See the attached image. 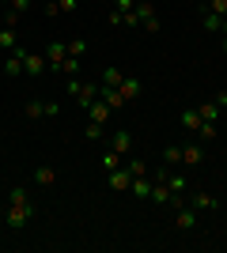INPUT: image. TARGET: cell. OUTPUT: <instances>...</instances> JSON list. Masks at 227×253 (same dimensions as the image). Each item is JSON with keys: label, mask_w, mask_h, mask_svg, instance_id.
<instances>
[{"label": "cell", "mask_w": 227, "mask_h": 253, "mask_svg": "<svg viewBox=\"0 0 227 253\" xmlns=\"http://www.w3.org/2000/svg\"><path fill=\"white\" fill-rule=\"evenodd\" d=\"M31 219H34V204H8L4 227H11V231H23V227H27Z\"/></svg>", "instance_id": "1"}, {"label": "cell", "mask_w": 227, "mask_h": 253, "mask_svg": "<svg viewBox=\"0 0 227 253\" xmlns=\"http://www.w3.org/2000/svg\"><path fill=\"white\" fill-rule=\"evenodd\" d=\"M45 68H49V64H45V53H31V49L23 53V72L31 76V80H38Z\"/></svg>", "instance_id": "2"}, {"label": "cell", "mask_w": 227, "mask_h": 253, "mask_svg": "<svg viewBox=\"0 0 227 253\" xmlns=\"http://www.w3.org/2000/svg\"><path fill=\"white\" fill-rule=\"evenodd\" d=\"M185 204H189V208H197V211H216V208H220V201L212 197V193H205V189L189 193V197H185Z\"/></svg>", "instance_id": "3"}, {"label": "cell", "mask_w": 227, "mask_h": 253, "mask_svg": "<svg viewBox=\"0 0 227 253\" xmlns=\"http://www.w3.org/2000/svg\"><path fill=\"white\" fill-rule=\"evenodd\" d=\"M174 227L189 234V231L197 227V208H189V204H182V208H174Z\"/></svg>", "instance_id": "4"}, {"label": "cell", "mask_w": 227, "mask_h": 253, "mask_svg": "<svg viewBox=\"0 0 227 253\" xmlns=\"http://www.w3.org/2000/svg\"><path fill=\"white\" fill-rule=\"evenodd\" d=\"M65 57H68V42H49V45H45V64H49L53 72L61 68V61H65Z\"/></svg>", "instance_id": "5"}, {"label": "cell", "mask_w": 227, "mask_h": 253, "mask_svg": "<svg viewBox=\"0 0 227 253\" xmlns=\"http://www.w3.org/2000/svg\"><path fill=\"white\" fill-rule=\"evenodd\" d=\"M23 53H27V49L19 45L15 53H8V57H4V76H8V80H19V76H23Z\"/></svg>", "instance_id": "6"}, {"label": "cell", "mask_w": 227, "mask_h": 253, "mask_svg": "<svg viewBox=\"0 0 227 253\" xmlns=\"http://www.w3.org/2000/svg\"><path fill=\"white\" fill-rule=\"evenodd\" d=\"M98 91H102V84H80V91H76V98L72 102L80 106V110H87V106L98 98Z\"/></svg>", "instance_id": "7"}, {"label": "cell", "mask_w": 227, "mask_h": 253, "mask_svg": "<svg viewBox=\"0 0 227 253\" xmlns=\"http://www.w3.org/2000/svg\"><path fill=\"white\" fill-rule=\"evenodd\" d=\"M76 8H80V0H49V4H45V15L57 19V15H72Z\"/></svg>", "instance_id": "8"}, {"label": "cell", "mask_w": 227, "mask_h": 253, "mask_svg": "<svg viewBox=\"0 0 227 253\" xmlns=\"http://www.w3.org/2000/svg\"><path fill=\"white\" fill-rule=\"evenodd\" d=\"M110 148L118 151V155H133V132L129 128H114V144Z\"/></svg>", "instance_id": "9"}, {"label": "cell", "mask_w": 227, "mask_h": 253, "mask_svg": "<svg viewBox=\"0 0 227 253\" xmlns=\"http://www.w3.org/2000/svg\"><path fill=\"white\" fill-rule=\"evenodd\" d=\"M110 114H114V110H110V106L102 102V98H95V102L87 106V121H98V125H106V121H110Z\"/></svg>", "instance_id": "10"}, {"label": "cell", "mask_w": 227, "mask_h": 253, "mask_svg": "<svg viewBox=\"0 0 227 253\" xmlns=\"http://www.w3.org/2000/svg\"><path fill=\"white\" fill-rule=\"evenodd\" d=\"M129 185H133V174H129V167H118V170H110V189L125 193Z\"/></svg>", "instance_id": "11"}, {"label": "cell", "mask_w": 227, "mask_h": 253, "mask_svg": "<svg viewBox=\"0 0 227 253\" xmlns=\"http://www.w3.org/2000/svg\"><path fill=\"white\" fill-rule=\"evenodd\" d=\"M0 49H4V53L19 49V31H15V27H4V31H0Z\"/></svg>", "instance_id": "12"}, {"label": "cell", "mask_w": 227, "mask_h": 253, "mask_svg": "<svg viewBox=\"0 0 227 253\" xmlns=\"http://www.w3.org/2000/svg\"><path fill=\"white\" fill-rule=\"evenodd\" d=\"M224 19H227V15H220V11L201 8V23H205V31H224Z\"/></svg>", "instance_id": "13"}, {"label": "cell", "mask_w": 227, "mask_h": 253, "mask_svg": "<svg viewBox=\"0 0 227 253\" xmlns=\"http://www.w3.org/2000/svg\"><path fill=\"white\" fill-rule=\"evenodd\" d=\"M98 98H102L110 110H121V106H125V95H121L118 87H102V91H98Z\"/></svg>", "instance_id": "14"}, {"label": "cell", "mask_w": 227, "mask_h": 253, "mask_svg": "<svg viewBox=\"0 0 227 253\" xmlns=\"http://www.w3.org/2000/svg\"><path fill=\"white\" fill-rule=\"evenodd\" d=\"M171 185H167V181H151V197L148 201H155V204H171Z\"/></svg>", "instance_id": "15"}, {"label": "cell", "mask_w": 227, "mask_h": 253, "mask_svg": "<svg viewBox=\"0 0 227 253\" xmlns=\"http://www.w3.org/2000/svg\"><path fill=\"white\" fill-rule=\"evenodd\" d=\"M129 193L136 197V201H148V197H151V181H148V174H144V178H133Z\"/></svg>", "instance_id": "16"}, {"label": "cell", "mask_w": 227, "mask_h": 253, "mask_svg": "<svg viewBox=\"0 0 227 253\" xmlns=\"http://www.w3.org/2000/svg\"><path fill=\"white\" fill-rule=\"evenodd\" d=\"M197 114H201V121H220V114H224V110L216 106V98H208V102L197 106Z\"/></svg>", "instance_id": "17"}, {"label": "cell", "mask_w": 227, "mask_h": 253, "mask_svg": "<svg viewBox=\"0 0 227 253\" xmlns=\"http://www.w3.org/2000/svg\"><path fill=\"white\" fill-rule=\"evenodd\" d=\"M201 159H205V148H201V144H185V148H182V163H189V167H197Z\"/></svg>", "instance_id": "18"}, {"label": "cell", "mask_w": 227, "mask_h": 253, "mask_svg": "<svg viewBox=\"0 0 227 253\" xmlns=\"http://www.w3.org/2000/svg\"><path fill=\"white\" fill-rule=\"evenodd\" d=\"M118 91L125 95V102H129V98H136V95H140V80H136V76H125Z\"/></svg>", "instance_id": "19"}, {"label": "cell", "mask_w": 227, "mask_h": 253, "mask_svg": "<svg viewBox=\"0 0 227 253\" xmlns=\"http://www.w3.org/2000/svg\"><path fill=\"white\" fill-rule=\"evenodd\" d=\"M34 181H38V185H53V181H57V170L49 167V163H42V167L34 170Z\"/></svg>", "instance_id": "20"}, {"label": "cell", "mask_w": 227, "mask_h": 253, "mask_svg": "<svg viewBox=\"0 0 227 253\" xmlns=\"http://www.w3.org/2000/svg\"><path fill=\"white\" fill-rule=\"evenodd\" d=\"M178 121H182V128L197 132V128H201V114H197V106H193V110H182V117H178Z\"/></svg>", "instance_id": "21"}, {"label": "cell", "mask_w": 227, "mask_h": 253, "mask_svg": "<svg viewBox=\"0 0 227 253\" xmlns=\"http://www.w3.org/2000/svg\"><path fill=\"white\" fill-rule=\"evenodd\" d=\"M136 19H140V23L159 19V15H155V4H151V0H136Z\"/></svg>", "instance_id": "22"}, {"label": "cell", "mask_w": 227, "mask_h": 253, "mask_svg": "<svg viewBox=\"0 0 227 253\" xmlns=\"http://www.w3.org/2000/svg\"><path fill=\"white\" fill-rule=\"evenodd\" d=\"M80 64H84V61H80V57H65V61H61V68H57V72L65 76V80H68V76H80Z\"/></svg>", "instance_id": "23"}, {"label": "cell", "mask_w": 227, "mask_h": 253, "mask_svg": "<svg viewBox=\"0 0 227 253\" xmlns=\"http://www.w3.org/2000/svg\"><path fill=\"white\" fill-rule=\"evenodd\" d=\"M178 163H182V148H178V144L163 148V167H178Z\"/></svg>", "instance_id": "24"}, {"label": "cell", "mask_w": 227, "mask_h": 253, "mask_svg": "<svg viewBox=\"0 0 227 253\" xmlns=\"http://www.w3.org/2000/svg\"><path fill=\"white\" fill-rule=\"evenodd\" d=\"M121 80H125L121 68H106V72H102V87H121Z\"/></svg>", "instance_id": "25"}, {"label": "cell", "mask_w": 227, "mask_h": 253, "mask_svg": "<svg viewBox=\"0 0 227 253\" xmlns=\"http://www.w3.org/2000/svg\"><path fill=\"white\" fill-rule=\"evenodd\" d=\"M197 136H201V140H216V136H220L216 121H201V128H197Z\"/></svg>", "instance_id": "26"}, {"label": "cell", "mask_w": 227, "mask_h": 253, "mask_svg": "<svg viewBox=\"0 0 227 253\" xmlns=\"http://www.w3.org/2000/svg\"><path fill=\"white\" fill-rule=\"evenodd\" d=\"M167 185H171V193H185L189 178H182V174H167Z\"/></svg>", "instance_id": "27"}, {"label": "cell", "mask_w": 227, "mask_h": 253, "mask_svg": "<svg viewBox=\"0 0 227 253\" xmlns=\"http://www.w3.org/2000/svg\"><path fill=\"white\" fill-rule=\"evenodd\" d=\"M23 114L31 117V121H34V117H45V102H38V98H31V102H27V110H23Z\"/></svg>", "instance_id": "28"}, {"label": "cell", "mask_w": 227, "mask_h": 253, "mask_svg": "<svg viewBox=\"0 0 227 253\" xmlns=\"http://www.w3.org/2000/svg\"><path fill=\"white\" fill-rule=\"evenodd\" d=\"M8 204H31V197H27V189H23V185H15V189L8 193Z\"/></svg>", "instance_id": "29"}, {"label": "cell", "mask_w": 227, "mask_h": 253, "mask_svg": "<svg viewBox=\"0 0 227 253\" xmlns=\"http://www.w3.org/2000/svg\"><path fill=\"white\" fill-rule=\"evenodd\" d=\"M129 174H133V178H144V174H148V167H144V159H136V155L129 159Z\"/></svg>", "instance_id": "30"}, {"label": "cell", "mask_w": 227, "mask_h": 253, "mask_svg": "<svg viewBox=\"0 0 227 253\" xmlns=\"http://www.w3.org/2000/svg\"><path fill=\"white\" fill-rule=\"evenodd\" d=\"M102 167H106V170H118V167H121V155H118L114 148H110L106 155H102Z\"/></svg>", "instance_id": "31"}, {"label": "cell", "mask_w": 227, "mask_h": 253, "mask_svg": "<svg viewBox=\"0 0 227 253\" xmlns=\"http://www.w3.org/2000/svg\"><path fill=\"white\" fill-rule=\"evenodd\" d=\"M87 53V42L84 38H72V42H68V57H84Z\"/></svg>", "instance_id": "32"}, {"label": "cell", "mask_w": 227, "mask_h": 253, "mask_svg": "<svg viewBox=\"0 0 227 253\" xmlns=\"http://www.w3.org/2000/svg\"><path fill=\"white\" fill-rule=\"evenodd\" d=\"M84 136L91 140V144H95V140L102 136V125H98V121H87V128H84Z\"/></svg>", "instance_id": "33"}, {"label": "cell", "mask_w": 227, "mask_h": 253, "mask_svg": "<svg viewBox=\"0 0 227 253\" xmlns=\"http://www.w3.org/2000/svg\"><path fill=\"white\" fill-rule=\"evenodd\" d=\"M205 8L220 11V15H227V0H205Z\"/></svg>", "instance_id": "34"}, {"label": "cell", "mask_w": 227, "mask_h": 253, "mask_svg": "<svg viewBox=\"0 0 227 253\" xmlns=\"http://www.w3.org/2000/svg\"><path fill=\"white\" fill-rule=\"evenodd\" d=\"M8 8H11V11H19V15H23V11H27V8H31V0H11V4H8Z\"/></svg>", "instance_id": "35"}, {"label": "cell", "mask_w": 227, "mask_h": 253, "mask_svg": "<svg viewBox=\"0 0 227 253\" xmlns=\"http://www.w3.org/2000/svg\"><path fill=\"white\" fill-rule=\"evenodd\" d=\"M114 8H118V11H133V8H136V0H114Z\"/></svg>", "instance_id": "36"}, {"label": "cell", "mask_w": 227, "mask_h": 253, "mask_svg": "<svg viewBox=\"0 0 227 253\" xmlns=\"http://www.w3.org/2000/svg\"><path fill=\"white\" fill-rule=\"evenodd\" d=\"M4 27H19V11H8V15H4Z\"/></svg>", "instance_id": "37"}, {"label": "cell", "mask_w": 227, "mask_h": 253, "mask_svg": "<svg viewBox=\"0 0 227 253\" xmlns=\"http://www.w3.org/2000/svg\"><path fill=\"white\" fill-rule=\"evenodd\" d=\"M61 114V102H45V117H57Z\"/></svg>", "instance_id": "38"}, {"label": "cell", "mask_w": 227, "mask_h": 253, "mask_svg": "<svg viewBox=\"0 0 227 253\" xmlns=\"http://www.w3.org/2000/svg\"><path fill=\"white\" fill-rule=\"evenodd\" d=\"M216 106H220V110H227V91H220V95H216Z\"/></svg>", "instance_id": "39"}, {"label": "cell", "mask_w": 227, "mask_h": 253, "mask_svg": "<svg viewBox=\"0 0 227 253\" xmlns=\"http://www.w3.org/2000/svg\"><path fill=\"white\" fill-rule=\"evenodd\" d=\"M4 215H8V208H0V223H4Z\"/></svg>", "instance_id": "40"}, {"label": "cell", "mask_w": 227, "mask_h": 253, "mask_svg": "<svg viewBox=\"0 0 227 253\" xmlns=\"http://www.w3.org/2000/svg\"><path fill=\"white\" fill-rule=\"evenodd\" d=\"M224 53H227V34H224Z\"/></svg>", "instance_id": "41"}, {"label": "cell", "mask_w": 227, "mask_h": 253, "mask_svg": "<svg viewBox=\"0 0 227 253\" xmlns=\"http://www.w3.org/2000/svg\"><path fill=\"white\" fill-rule=\"evenodd\" d=\"M4 4H11V0H4Z\"/></svg>", "instance_id": "42"}]
</instances>
